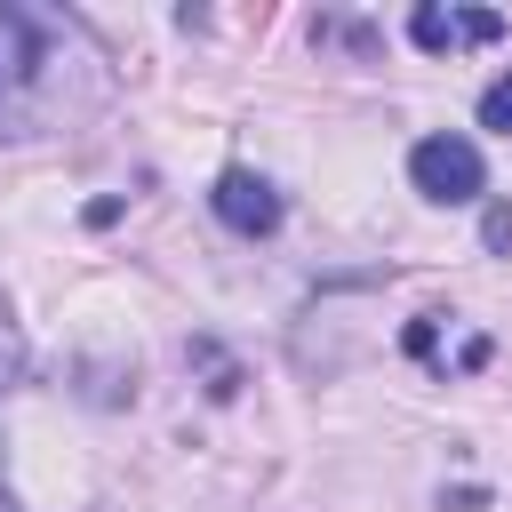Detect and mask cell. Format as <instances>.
Here are the masks:
<instances>
[{
	"label": "cell",
	"mask_w": 512,
	"mask_h": 512,
	"mask_svg": "<svg viewBox=\"0 0 512 512\" xmlns=\"http://www.w3.org/2000/svg\"><path fill=\"white\" fill-rule=\"evenodd\" d=\"M96 104H104L96 40L56 8L0 0V144L56 136V128L88 120Z\"/></svg>",
	"instance_id": "6da1fadb"
},
{
	"label": "cell",
	"mask_w": 512,
	"mask_h": 512,
	"mask_svg": "<svg viewBox=\"0 0 512 512\" xmlns=\"http://www.w3.org/2000/svg\"><path fill=\"white\" fill-rule=\"evenodd\" d=\"M408 176H416V192L440 200V208H464V200L488 192V160H480L472 136H424V144L408 152Z\"/></svg>",
	"instance_id": "7a4b0ae2"
},
{
	"label": "cell",
	"mask_w": 512,
	"mask_h": 512,
	"mask_svg": "<svg viewBox=\"0 0 512 512\" xmlns=\"http://www.w3.org/2000/svg\"><path fill=\"white\" fill-rule=\"evenodd\" d=\"M408 40L432 48V56L488 48V40H504V16H496V8H416V16H408Z\"/></svg>",
	"instance_id": "3957f363"
},
{
	"label": "cell",
	"mask_w": 512,
	"mask_h": 512,
	"mask_svg": "<svg viewBox=\"0 0 512 512\" xmlns=\"http://www.w3.org/2000/svg\"><path fill=\"white\" fill-rule=\"evenodd\" d=\"M208 208H216L232 232H248V240L280 224V192H272L256 168H224V176H216V192H208Z\"/></svg>",
	"instance_id": "277c9868"
},
{
	"label": "cell",
	"mask_w": 512,
	"mask_h": 512,
	"mask_svg": "<svg viewBox=\"0 0 512 512\" xmlns=\"http://www.w3.org/2000/svg\"><path fill=\"white\" fill-rule=\"evenodd\" d=\"M480 128H496V136H512V72L480 96Z\"/></svg>",
	"instance_id": "5b68a950"
},
{
	"label": "cell",
	"mask_w": 512,
	"mask_h": 512,
	"mask_svg": "<svg viewBox=\"0 0 512 512\" xmlns=\"http://www.w3.org/2000/svg\"><path fill=\"white\" fill-rule=\"evenodd\" d=\"M16 368H24V344H16V328H8V304H0V392L16 384Z\"/></svg>",
	"instance_id": "8992f818"
},
{
	"label": "cell",
	"mask_w": 512,
	"mask_h": 512,
	"mask_svg": "<svg viewBox=\"0 0 512 512\" xmlns=\"http://www.w3.org/2000/svg\"><path fill=\"white\" fill-rule=\"evenodd\" d=\"M480 240H488V248H512V208H488V216H480Z\"/></svg>",
	"instance_id": "52a82bcc"
},
{
	"label": "cell",
	"mask_w": 512,
	"mask_h": 512,
	"mask_svg": "<svg viewBox=\"0 0 512 512\" xmlns=\"http://www.w3.org/2000/svg\"><path fill=\"white\" fill-rule=\"evenodd\" d=\"M0 512H24V504H16V488H8V472H0Z\"/></svg>",
	"instance_id": "ba28073f"
}]
</instances>
